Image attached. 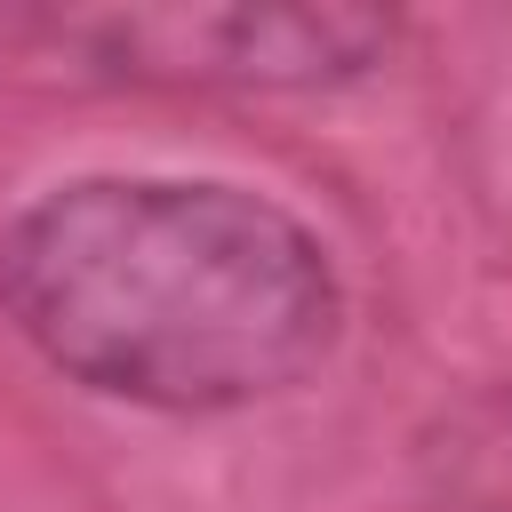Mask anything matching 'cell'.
<instances>
[{
  "label": "cell",
  "mask_w": 512,
  "mask_h": 512,
  "mask_svg": "<svg viewBox=\"0 0 512 512\" xmlns=\"http://www.w3.org/2000/svg\"><path fill=\"white\" fill-rule=\"evenodd\" d=\"M104 48L136 56L144 72L176 80H336L360 72L392 24L360 8H208V16H112L96 24Z\"/></svg>",
  "instance_id": "2"
},
{
  "label": "cell",
  "mask_w": 512,
  "mask_h": 512,
  "mask_svg": "<svg viewBox=\"0 0 512 512\" xmlns=\"http://www.w3.org/2000/svg\"><path fill=\"white\" fill-rule=\"evenodd\" d=\"M440 464H448L456 512H512V408H496L480 432H464Z\"/></svg>",
  "instance_id": "3"
},
{
  "label": "cell",
  "mask_w": 512,
  "mask_h": 512,
  "mask_svg": "<svg viewBox=\"0 0 512 512\" xmlns=\"http://www.w3.org/2000/svg\"><path fill=\"white\" fill-rule=\"evenodd\" d=\"M0 304L80 384L144 408H248L336 344L320 240L232 184L80 176L0 240Z\"/></svg>",
  "instance_id": "1"
}]
</instances>
